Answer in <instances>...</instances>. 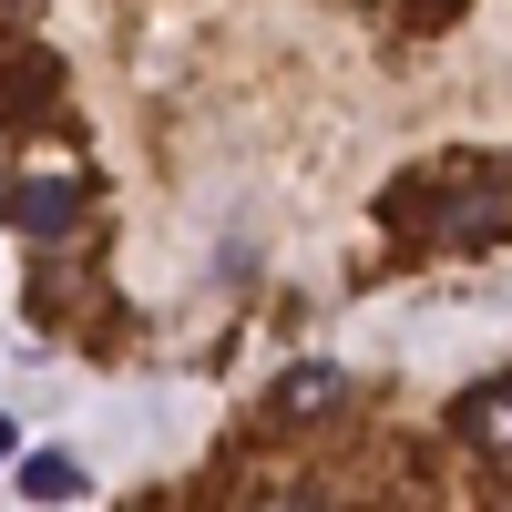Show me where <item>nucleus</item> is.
Masks as SVG:
<instances>
[{"mask_svg":"<svg viewBox=\"0 0 512 512\" xmlns=\"http://www.w3.org/2000/svg\"><path fill=\"white\" fill-rule=\"evenodd\" d=\"M379 226H390L400 256L502 246L512 236V154H461V164H431V175H400L379 195Z\"/></svg>","mask_w":512,"mask_h":512,"instance_id":"obj_1","label":"nucleus"},{"mask_svg":"<svg viewBox=\"0 0 512 512\" xmlns=\"http://www.w3.org/2000/svg\"><path fill=\"white\" fill-rule=\"evenodd\" d=\"M0 216H11L31 246H52V236L82 226V185H72V175H21L11 195H0Z\"/></svg>","mask_w":512,"mask_h":512,"instance_id":"obj_2","label":"nucleus"},{"mask_svg":"<svg viewBox=\"0 0 512 512\" xmlns=\"http://www.w3.org/2000/svg\"><path fill=\"white\" fill-rule=\"evenodd\" d=\"M52 113H62V62L11 52L0 62V134H31V123H52Z\"/></svg>","mask_w":512,"mask_h":512,"instance_id":"obj_3","label":"nucleus"},{"mask_svg":"<svg viewBox=\"0 0 512 512\" xmlns=\"http://www.w3.org/2000/svg\"><path fill=\"white\" fill-rule=\"evenodd\" d=\"M451 431L472 441V451H502V461H512V379H482V390H461Z\"/></svg>","mask_w":512,"mask_h":512,"instance_id":"obj_4","label":"nucleus"},{"mask_svg":"<svg viewBox=\"0 0 512 512\" xmlns=\"http://www.w3.org/2000/svg\"><path fill=\"white\" fill-rule=\"evenodd\" d=\"M338 390H349V379H338L328 359L287 369V379H277V420H287V431H297V420H328V410H338Z\"/></svg>","mask_w":512,"mask_h":512,"instance_id":"obj_5","label":"nucleus"},{"mask_svg":"<svg viewBox=\"0 0 512 512\" xmlns=\"http://www.w3.org/2000/svg\"><path fill=\"white\" fill-rule=\"evenodd\" d=\"M21 492H31V502H72V492H82V461H72V451H31V461H21Z\"/></svg>","mask_w":512,"mask_h":512,"instance_id":"obj_6","label":"nucleus"},{"mask_svg":"<svg viewBox=\"0 0 512 512\" xmlns=\"http://www.w3.org/2000/svg\"><path fill=\"white\" fill-rule=\"evenodd\" d=\"M461 11H472V0H400V21H410V31H451Z\"/></svg>","mask_w":512,"mask_h":512,"instance_id":"obj_7","label":"nucleus"},{"mask_svg":"<svg viewBox=\"0 0 512 512\" xmlns=\"http://www.w3.org/2000/svg\"><path fill=\"white\" fill-rule=\"evenodd\" d=\"M482 512H512V461L492 472V492H482Z\"/></svg>","mask_w":512,"mask_h":512,"instance_id":"obj_8","label":"nucleus"},{"mask_svg":"<svg viewBox=\"0 0 512 512\" xmlns=\"http://www.w3.org/2000/svg\"><path fill=\"white\" fill-rule=\"evenodd\" d=\"M0 461H11V420H0Z\"/></svg>","mask_w":512,"mask_h":512,"instance_id":"obj_9","label":"nucleus"},{"mask_svg":"<svg viewBox=\"0 0 512 512\" xmlns=\"http://www.w3.org/2000/svg\"><path fill=\"white\" fill-rule=\"evenodd\" d=\"M11 11H31V0H11Z\"/></svg>","mask_w":512,"mask_h":512,"instance_id":"obj_10","label":"nucleus"}]
</instances>
